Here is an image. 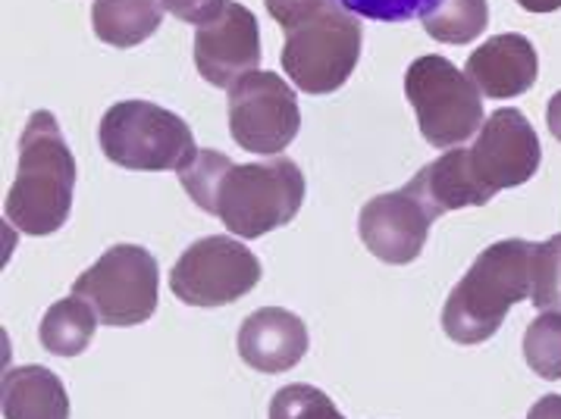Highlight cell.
Here are the masks:
<instances>
[{
  "mask_svg": "<svg viewBox=\"0 0 561 419\" xmlns=\"http://www.w3.org/2000/svg\"><path fill=\"white\" fill-rule=\"evenodd\" d=\"M530 301L537 310H561V235L537 244Z\"/></svg>",
  "mask_w": 561,
  "mask_h": 419,
  "instance_id": "obj_22",
  "label": "cell"
},
{
  "mask_svg": "<svg viewBox=\"0 0 561 419\" xmlns=\"http://www.w3.org/2000/svg\"><path fill=\"white\" fill-rule=\"evenodd\" d=\"M327 3L330 0H264L267 13L273 16V23L283 25L286 32H293V28L305 25L308 20H314Z\"/></svg>",
  "mask_w": 561,
  "mask_h": 419,
  "instance_id": "obj_24",
  "label": "cell"
},
{
  "mask_svg": "<svg viewBox=\"0 0 561 419\" xmlns=\"http://www.w3.org/2000/svg\"><path fill=\"white\" fill-rule=\"evenodd\" d=\"M239 357L257 373H286L308 353V326L293 310H254L239 329Z\"/></svg>",
  "mask_w": 561,
  "mask_h": 419,
  "instance_id": "obj_13",
  "label": "cell"
},
{
  "mask_svg": "<svg viewBox=\"0 0 561 419\" xmlns=\"http://www.w3.org/2000/svg\"><path fill=\"white\" fill-rule=\"evenodd\" d=\"M98 323L101 319L89 301L72 294V298L50 304L42 326H38V338H42L45 351H50L54 357H79L89 351Z\"/></svg>",
  "mask_w": 561,
  "mask_h": 419,
  "instance_id": "obj_18",
  "label": "cell"
},
{
  "mask_svg": "<svg viewBox=\"0 0 561 419\" xmlns=\"http://www.w3.org/2000/svg\"><path fill=\"white\" fill-rule=\"evenodd\" d=\"M527 419H561V395L539 397L537 404L527 410Z\"/></svg>",
  "mask_w": 561,
  "mask_h": 419,
  "instance_id": "obj_26",
  "label": "cell"
},
{
  "mask_svg": "<svg viewBox=\"0 0 561 419\" xmlns=\"http://www.w3.org/2000/svg\"><path fill=\"white\" fill-rule=\"evenodd\" d=\"M348 13L374 23H408L424 20L439 0H339Z\"/></svg>",
  "mask_w": 561,
  "mask_h": 419,
  "instance_id": "obj_23",
  "label": "cell"
},
{
  "mask_svg": "<svg viewBox=\"0 0 561 419\" xmlns=\"http://www.w3.org/2000/svg\"><path fill=\"white\" fill-rule=\"evenodd\" d=\"M3 419H69V395L47 366H13L3 373Z\"/></svg>",
  "mask_w": 561,
  "mask_h": 419,
  "instance_id": "obj_16",
  "label": "cell"
},
{
  "mask_svg": "<svg viewBox=\"0 0 561 419\" xmlns=\"http://www.w3.org/2000/svg\"><path fill=\"white\" fill-rule=\"evenodd\" d=\"M261 282V260L239 238L210 235L188 244L170 272V291L182 304L214 310L236 304Z\"/></svg>",
  "mask_w": 561,
  "mask_h": 419,
  "instance_id": "obj_8",
  "label": "cell"
},
{
  "mask_svg": "<svg viewBox=\"0 0 561 419\" xmlns=\"http://www.w3.org/2000/svg\"><path fill=\"white\" fill-rule=\"evenodd\" d=\"M167 13H173L182 23L204 25L220 16L226 0H160Z\"/></svg>",
  "mask_w": 561,
  "mask_h": 419,
  "instance_id": "obj_25",
  "label": "cell"
},
{
  "mask_svg": "<svg viewBox=\"0 0 561 419\" xmlns=\"http://www.w3.org/2000/svg\"><path fill=\"white\" fill-rule=\"evenodd\" d=\"M527 13H556L561 10V0H517Z\"/></svg>",
  "mask_w": 561,
  "mask_h": 419,
  "instance_id": "obj_28",
  "label": "cell"
},
{
  "mask_svg": "<svg viewBox=\"0 0 561 419\" xmlns=\"http://www.w3.org/2000/svg\"><path fill=\"white\" fill-rule=\"evenodd\" d=\"M404 94L414 107L421 135L433 148H458L486 123L480 89L468 72L439 54H424L408 67Z\"/></svg>",
  "mask_w": 561,
  "mask_h": 419,
  "instance_id": "obj_6",
  "label": "cell"
},
{
  "mask_svg": "<svg viewBox=\"0 0 561 419\" xmlns=\"http://www.w3.org/2000/svg\"><path fill=\"white\" fill-rule=\"evenodd\" d=\"M430 38L443 45H468L480 38L490 25V3L486 0H439L421 20Z\"/></svg>",
  "mask_w": 561,
  "mask_h": 419,
  "instance_id": "obj_19",
  "label": "cell"
},
{
  "mask_svg": "<svg viewBox=\"0 0 561 419\" xmlns=\"http://www.w3.org/2000/svg\"><path fill=\"white\" fill-rule=\"evenodd\" d=\"M229 132L248 154H283L301 129L298 97L276 72H248L226 97Z\"/></svg>",
  "mask_w": 561,
  "mask_h": 419,
  "instance_id": "obj_9",
  "label": "cell"
},
{
  "mask_svg": "<svg viewBox=\"0 0 561 419\" xmlns=\"http://www.w3.org/2000/svg\"><path fill=\"white\" fill-rule=\"evenodd\" d=\"M270 419H345L333 397L314 385H286L270 400Z\"/></svg>",
  "mask_w": 561,
  "mask_h": 419,
  "instance_id": "obj_21",
  "label": "cell"
},
{
  "mask_svg": "<svg viewBox=\"0 0 561 419\" xmlns=\"http://www.w3.org/2000/svg\"><path fill=\"white\" fill-rule=\"evenodd\" d=\"M364 32L355 13L339 0H330L314 20L286 32L279 63L289 72V82L305 94H333L360 60Z\"/></svg>",
  "mask_w": 561,
  "mask_h": 419,
  "instance_id": "obj_5",
  "label": "cell"
},
{
  "mask_svg": "<svg viewBox=\"0 0 561 419\" xmlns=\"http://www.w3.org/2000/svg\"><path fill=\"white\" fill-rule=\"evenodd\" d=\"M408 188L427 203L433 217L490 203V198L480 191V185L471 176L468 148H451L439 160H433L430 166H424L417 176L408 182Z\"/></svg>",
  "mask_w": 561,
  "mask_h": 419,
  "instance_id": "obj_15",
  "label": "cell"
},
{
  "mask_svg": "<svg viewBox=\"0 0 561 419\" xmlns=\"http://www.w3.org/2000/svg\"><path fill=\"white\" fill-rule=\"evenodd\" d=\"M465 72L483 97L508 101V97L527 94L537 85L539 57L524 35L508 32V35H495L486 45L477 47L468 57Z\"/></svg>",
  "mask_w": 561,
  "mask_h": 419,
  "instance_id": "obj_14",
  "label": "cell"
},
{
  "mask_svg": "<svg viewBox=\"0 0 561 419\" xmlns=\"http://www.w3.org/2000/svg\"><path fill=\"white\" fill-rule=\"evenodd\" d=\"M527 366L549 382L561 379V310H542L524 331Z\"/></svg>",
  "mask_w": 561,
  "mask_h": 419,
  "instance_id": "obj_20",
  "label": "cell"
},
{
  "mask_svg": "<svg viewBox=\"0 0 561 419\" xmlns=\"http://www.w3.org/2000/svg\"><path fill=\"white\" fill-rule=\"evenodd\" d=\"M546 123H549V132L556 135V141H561V91L552 94V101L546 107Z\"/></svg>",
  "mask_w": 561,
  "mask_h": 419,
  "instance_id": "obj_27",
  "label": "cell"
},
{
  "mask_svg": "<svg viewBox=\"0 0 561 419\" xmlns=\"http://www.w3.org/2000/svg\"><path fill=\"white\" fill-rule=\"evenodd\" d=\"M158 286L160 269L151 251L141 244H113L72 282V294L89 301L104 326L129 329L154 316Z\"/></svg>",
  "mask_w": 561,
  "mask_h": 419,
  "instance_id": "obj_7",
  "label": "cell"
},
{
  "mask_svg": "<svg viewBox=\"0 0 561 419\" xmlns=\"http://www.w3.org/2000/svg\"><path fill=\"white\" fill-rule=\"evenodd\" d=\"M537 244L524 238L490 244L443 307V329L455 345H483L502 329L508 310L534 294Z\"/></svg>",
  "mask_w": 561,
  "mask_h": 419,
  "instance_id": "obj_2",
  "label": "cell"
},
{
  "mask_svg": "<svg viewBox=\"0 0 561 419\" xmlns=\"http://www.w3.org/2000/svg\"><path fill=\"white\" fill-rule=\"evenodd\" d=\"M542 148L530 119L520 110H495L468 148V166L480 191L493 200L537 176Z\"/></svg>",
  "mask_w": 561,
  "mask_h": 419,
  "instance_id": "obj_10",
  "label": "cell"
},
{
  "mask_svg": "<svg viewBox=\"0 0 561 419\" xmlns=\"http://www.w3.org/2000/svg\"><path fill=\"white\" fill-rule=\"evenodd\" d=\"M163 23L160 0H94L91 25L94 35L111 47H135L148 42Z\"/></svg>",
  "mask_w": 561,
  "mask_h": 419,
  "instance_id": "obj_17",
  "label": "cell"
},
{
  "mask_svg": "<svg viewBox=\"0 0 561 419\" xmlns=\"http://www.w3.org/2000/svg\"><path fill=\"white\" fill-rule=\"evenodd\" d=\"M180 185L239 238H264L289 225L305 203V173L283 156L236 166L224 151L198 148L180 170Z\"/></svg>",
  "mask_w": 561,
  "mask_h": 419,
  "instance_id": "obj_1",
  "label": "cell"
},
{
  "mask_svg": "<svg viewBox=\"0 0 561 419\" xmlns=\"http://www.w3.org/2000/svg\"><path fill=\"white\" fill-rule=\"evenodd\" d=\"M76 160L50 110H35L20 135L16 178L7 195V220L23 235L45 238L64 229L72 210Z\"/></svg>",
  "mask_w": 561,
  "mask_h": 419,
  "instance_id": "obj_3",
  "label": "cell"
},
{
  "mask_svg": "<svg viewBox=\"0 0 561 419\" xmlns=\"http://www.w3.org/2000/svg\"><path fill=\"white\" fill-rule=\"evenodd\" d=\"M261 63L257 16L239 0H226L217 20L204 23L195 35V67L214 89H229Z\"/></svg>",
  "mask_w": 561,
  "mask_h": 419,
  "instance_id": "obj_12",
  "label": "cell"
},
{
  "mask_svg": "<svg viewBox=\"0 0 561 419\" xmlns=\"http://www.w3.org/2000/svg\"><path fill=\"white\" fill-rule=\"evenodd\" d=\"M427 203L408 185L389 195H377L358 213V235L364 247L389 266L414 264L424 251L433 225Z\"/></svg>",
  "mask_w": 561,
  "mask_h": 419,
  "instance_id": "obj_11",
  "label": "cell"
},
{
  "mask_svg": "<svg viewBox=\"0 0 561 419\" xmlns=\"http://www.w3.org/2000/svg\"><path fill=\"white\" fill-rule=\"evenodd\" d=\"M101 151L123 170L180 173L198 154L188 123L151 101H119L101 119Z\"/></svg>",
  "mask_w": 561,
  "mask_h": 419,
  "instance_id": "obj_4",
  "label": "cell"
}]
</instances>
